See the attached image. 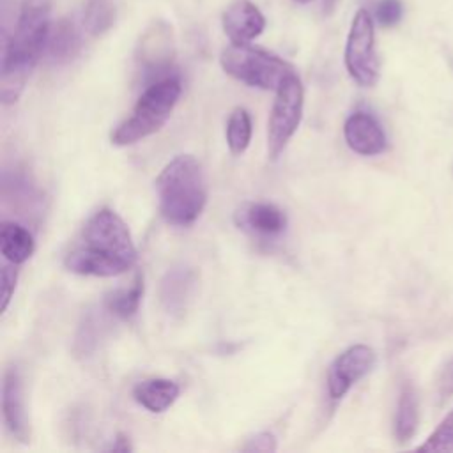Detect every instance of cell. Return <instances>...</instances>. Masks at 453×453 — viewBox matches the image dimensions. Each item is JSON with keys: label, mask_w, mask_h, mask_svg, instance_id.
<instances>
[{"label": "cell", "mask_w": 453, "mask_h": 453, "mask_svg": "<svg viewBox=\"0 0 453 453\" xmlns=\"http://www.w3.org/2000/svg\"><path fill=\"white\" fill-rule=\"evenodd\" d=\"M294 2H296V4H303V5H304V4H310L311 0H294Z\"/></svg>", "instance_id": "f546056e"}, {"label": "cell", "mask_w": 453, "mask_h": 453, "mask_svg": "<svg viewBox=\"0 0 453 453\" xmlns=\"http://www.w3.org/2000/svg\"><path fill=\"white\" fill-rule=\"evenodd\" d=\"M338 2H340V0H322V14H324V16H331V14L334 12Z\"/></svg>", "instance_id": "f1b7e54d"}, {"label": "cell", "mask_w": 453, "mask_h": 453, "mask_svg": "<svg viewBox=\"0 0 453 453\" xmlns=\"http://www.w3.org/2000/svg\"><path fill=\"white\" fill-rule=\"evenodd\" d=\"M81 50V32L76 23L69 18H62L51 23L48 42H46V57L51 64L62 65L74 60V57Z\"/></svg>", "instance_id": "9a60e30c"}, {"label": "cell", "mask_w": 453, "mask_h": 453, "mask_svg": "<svg viewBox=\"0 0 453 453\" xmlns=\"http://www.w3.org/2000/svg\"><path fill=\"white\" fill-rule=\"evenodd\" d=\"M251 133H253V126H251V117H250L248 110L242 106L234 108L226 119V127H225V138H226L228 150L234 156L244 154L246 149L250 147Z\"/></svg>", "instance_id": "ffe728a7"}, {"label": "cell", "mask_w": 453, "mask_h": 453, "mask_svg": "<svg viewBox=\"0 0 453 453\" xmlns=\"http://www.w3.org/2000/svg\"><path fill=\"white\" fill-rule=\"evenodd\" d=\"M138 251L126 221L108 207L96 211L71 241L64 265L80 276L111 278L129 271Z\"/></svg>", "instance_id": "6da1fadb"}, {"label": "cell", "mask_w": 453, "mask_h": 453, "mask_svg": "<svg viewBox=\"0 0 453 453\" xmlns=\"http://www.w3.org/2000/svg\"><path fill=\"white\" fill-rule=\"evenodd\" d=\"M278 448V441L276 435L273 432H258L255 435H251L250 439H246V442L241 446V451L246 453H273Z\"/></svg>", "instance_id": "484cf974"}, {"label": "cell", "mask_w": 453, "mask_h": 453, "mask_svg": "<svg viewBox=\"0 0 453 453\" xmlns=\"http://www.w3.org/2000/svg\"><path fill=\"white\" fill-rule=\"evenodd\" d=\"M304 108V88L299 76L290 73L276 88L267 120V157L276 161L296 134Z\"/></svg>", "instance_id": "8992f818"}, {"label": "cell", "mask_w": 453, "mask_h": 453, "mask_svg": "<svg viewBox=\"0 0 453 453\" xmlns=\"http://www.w3.org/2000/svg\"><path fill=\"white\" fill-rule=\"evenodd\" d=\"M221 27L232 44H250L265 28V18L251 0H232L221 14Z\"/></svg>", "instance_id": "4fadbf2b"}, {"label": "cell", "mask_w": 453, "mask_h": 453, "mask_svg": "<svg viewBox=\"0 0 453 453\" xmlns=\"http://www.w3.org/2000/svg\"><path fill=\"white\" fill-rule=\"evenodd\" d=\"M375 350L365 343H356L340 352L329 365L326 386L333 402L342 400L350 388L368 375L375 366Z\"/></svg>", "instance_id": "9c48e42d"}, {"label": "cell", "mask_w": 453, "mask_h": 453, "mask_svg": "<svg viewBox=\"0 0 453 453\" xmlns=\"http://www.w3.org/2000/svg\"><path fill=\"white\" fill-rule=\"evenodd\" d=\"M435 393L439 403H444L453 395V357L448 359V363L441 368L437 380H435Z\"/></svg>", "instance_id": "4316f807"}, {"label": "cell", "mask_w": 453, "mask_h": 453, "mask_svg": "<svg viewBox=\"0 0 453 453\" xmlns=\"http://www.w3.org/2000/svg\"><path fill=\"white\" fill-rule=\"evenodd\" d=\"M117 19L115 0H87L83 9V28L92 37L104 35Z\"/></svg>", "instance_id": "44dd1931"}, {"label": "cell", "mask_w": 453, "mask_h": 453, "mask_svg": "<svg viewBox=\"0 0 453 453\" xmlns=\"http://www.w3.org/2000/svg\"><path fill=\"white\" fill-rule=\"evenodd\" d=\"M143 297V276L138 273L134 280L120 288H115L104 297V310L117 319H131L136 315Z\"/></svg>", "instance_id": "d6986e66"}, {"label": "cell", "mask_w": 453, "mask_h": 453, "mask_svg": "<svg viewBox=\"0 0 453 453\" xmlns=\"http://www.w3.org/2000/svg\"><path fill=\"white\" fill-rule=\"evenodd\" d=\"M179 393H180L179 384L165 377L145 379L133 388L134 402L154 414L165 412L168 407H172L179 398Z\"/></svg>", "instance_id": "2e32d148"}, {"label": "cell", "mask_w": 453, "mask_h": 453, "mask_svg": "<svg viewBox=\"0 0 453 453\" xmlns=\"http://www.w3.org/2000/svg\"><path fill=\"white\" fill-rule=\"evenodd\" d=\"M175 58V37L173 28L165 19H154L140 34L134 48V62L150 83L161 78L172 76L166 71L172 67Z\"/></svg>", "instance_id": "ba28073f"}, {"label": "cell", "mask_w": 453, "mask_h": 453, "mask_svg": "<svg viewBox=\"0 0 453 453\" xmlns=\"http://www.w3.org/2000/svg\"><path fill=\"white\" fill-rule=\"evenodd\" d=\"M403 5L400 0H379L375 5V19L380 27H393L402 19Z\"/></svg>", "instance_id": "d4e9b609"}, {"label": "cell", "mask_w": 453, "mask_h": 453, "mask_svg": "<svg viewBox=\"0 0 453 453\" xmlns=\"http://www.w3.org/2000/svg\"><path fill=\"white\" fill-rule=\"evenodd\" d=\"M343 62L349 76L359 87H373L379 81L380 64L375 50L373 19L366 9H359L352 18Z\"/></svg>", "instance_id": "52a82bcc"}, {"label": "cell", "mask_w": 453, "mask_h": 453, "mask_svg": "<svg viewBox=\"0 0 453 453\" xmlns=\"http://www.w3.org/2000/svg\"><path fill=\"white\" fill-rule=\"evenodd\" d=\"M101 336V327L97 322L96 313H87L78 327L76 338H74V352L78 356H88L96 347L97 340Z\"/></svg>", "instance_id": "603a6c76"}, {"label": "cell", "mask_w": 453, "mask_h": 453, "mask_svg": "<svg viewBox=\"0 0 453 453\" xmlns=\"http://www.w3.org/2000/svg\"><path fill=\"white\" fill-rule=\"evenodd\" d=\"M418 449L428 453H453V409Z\"/></svg>", "instance_id": "7402d4cb"}, {"label": "cell", "mask_w": 453, "mask_h": 453, "mask_svg": "<svg viewBox=\"0 0 453 453\" xmlns=\"http://www.w3.org/2000/svg\"><path fill=\"white\" fill-rule=\"evenodd\" d=\"M219 65L234 80L262 90H276L280 83L294 73L288 62L251 44L230 42L219 55Z\"/></svg>", "instance_id": "5b68a950"}, {"label": "cell", "mask_w": 453, "mask_h": 453, "mask_svg": "<svg viewBox=\"0 0 453 453\" xmlns=\"http://www.w3.org/2000/svg\"><path fill=\"white\" fill-rule=\"evenodd\" d=\"M18 269H16V264H4L2 265V273H0V297H2V303H0V310L5 311L9 308V303L14 296V290H16V283H18Z\"/></svg>", "instance_id": "cb8c5ba5"}, {"label": "cell", "mask_w": 453, "mask_h": 453, "mask_svg": "<svg viewBox=\"0 0 453 453\" xmlns=\"http://www.w3.org/2000/svg\"><path fill=\"white\" fill-rule=\"evenodd\" d=\"M131 449H133V446L129 442V437L124 434H119L115 437V441L111 442V446L108 448V451H131Z\"/></svg>", "instance_id": "83f0119b"}, {"label": "cell", "mask_w": 453, "mask_h": 453, "mask_svg": "<svg viewBox=\"0 0 453 453\" xmlns=\"http://www.w3.org/2000/svg\"><path fill=\"white\" fill-rule=\"evenodd\" d=\"M180 92L182 85L177 76H166L149 83L131 113L111 129V145L127 147L157 133L170 119Z\"/></svg>", "instance_id": "277c9868"}, {"label": "cell", "mask_w": 453, "mask_h": 453, "mask_svg": "<svg viewBox=\"0 0 453 453\" xmlns=\"http://www.w3.org/2000/svg\"><path fill=\"white\" fill-rule=\"evenodd\" d=\"M51 0H23L12 34L4 41L0 65V99L12 104L42 57L51 28Z\"/></svg>", "instance_id": "7a4b0ae2"}, {"label": "cell", "mask_w": 453, "mask_h": 453, "mask_svg": "<svg viewBox=\"0 0 453 453\" xmlns=\"http://www.w3.org/2000/svg\"><path fill=\"white\" fill-rule=\"evenodd\" d=\"M198 285V273L186 264L172 265L159 281V301L168 315L179 317L186 311Z\"/></svg>", "instance_id": "7c38bea8"}, {"label": "cell", "mask_w": 453, "mask_h": 453, "mask_svg": "<svg viewBox=\"0 0 453 453\" xmlns=\"http://www.w3.org/2000/svg\"><path fill=\"white\" fill-rule=\"evenodd\" d=\"M159 212L177 228L191 226L207 205V179L200 161L191 154L170 159L154 180Z\"/></svg>", "instance_id": "3957f363"}, {"label": "cell", "mask_w": 453, "mask_h": 453, "mask_svg": "<svg viewBox=\"0 0 453 453\" xmlns=\"http://www.w3.org/2000/svg\"><path fill=\"white\" fill-rule=\"evenodd\" d=\"M2 416L7 432L18 442H30V418L25 402V386L19 368L9 366L2 382Z\"/></svg>", "instance_id": "8fae6325"}, {"label": "cell", "mask_w": 453, "mask_h": 453, "mask_svg": "<svg viewBox=\"0 0 453 453\" xmlns=\"http://www.w3.org/2000/svg\"><path fill=\"white\" fill-rule=\"evenodd\" d=\"M234 223L239 230L253 237L274 239L287 230L288 219L285 211L276 203L248 200L234 211Z\"/></svg>", "instance_id": "30bf717a"}, {"label": "cell", "mask_w": 453, "mask_h": 453, "mask_svg": "<svg viewBox=\"0 0 453 453\" xmlns=\"http://www.w3.org/2000/svg\"><path fill=\"white\" fill-rule=\"evenodd\" d=\"M343 138L350 150L361 156L382 154L388 147L380 122L368 111H354L343 124Z\"/></svg>", "instance_id": "5bb4252c"}, {"label": "cell", "mask_w": 453, "mask_h": 453, "mask_svg": "<svg viewBox=\"0 0 453 453\" xmlns=\"http://www.w3.org/2000/svg\"><path fill=\"white\" fill-rule=\"evenodd\" d=\"M35 250L34 235L28 228L16 221H4L0 225V251L11 264L27 262Z\"/></svg>", "instance_id": "e0dca14e"}, {"label": "cell", "mask_w": 453, "mask_h": 453, "mask_svg": "<svg viewBox=\"0 0 453 453\" xmlns=\"http://www.w3.org/2000/svg\"><path fill=\"white\" fill-rule=\"evenodd\" d=\"M418 396L414 391V386L405 380L400 388L396 411H395V421H393V432L398 442H407L418 428Z\"/></svg>", "instance_id": "ac0fdd59"}]
</instances>
